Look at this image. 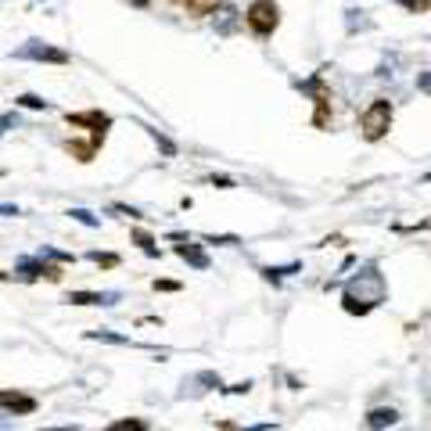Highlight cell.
Returning <instances> with one entry per match:
<instances>
[{
	"instance_id": "1",
	"label": "cell",
	"mask_w": 431,
	"mask_h": 431,
	"mask_svg": "<svg viewBox=\"0 0 431 431\" xmlns=\"http://www.w3.org/2000/svg\"><path fill=\"white\" fill-rule=\"evenodd\" d=\"M359 130H363L366 140H381L392 130V105L385 98L371 101V105H366V112L359 115Z\"/></svg>"
},
{
	"instance_id": "2",
	"label": "cell",
	"mask_w": 431,
	"mask_h": 431,
	"mask_svg": "<svg viewBox=\"0 0 431 431\" xmlns=\"http://www.w3.org/2000/svg\"><path fill=\"white\" fill-rule=\"evenodd\" d=\"M244 22H248L252 33L259 37H270L277 25H281V8L273 4V0H256V4L244 11Z\"/></svg>"
},
{
	"instance_id": "3",
	"label": "cell",
	"mask_w": 431,
	"mask_h": 431,
	"mask_svg": "<svg viewBox=\"0 0 431 431\" xmlns=\"http://www.w3.org/2000/svg\"><path fill=\"white\" fill-rule=\"evenodd\" d=\"M15 58H33V61H51V65H69V54L65 51H58L44 40H29L15 51Z\"/></svg>"
},
{
	"instance_id": "4",
	"label": "cell",
	"mask_w": 431,
	"mask_h": 431,
	"mask_svg": "<svg viewBox=\"0 0 431 431\" xmlns=\"http://www.w3.org/2000/svg\"><path fill=\"white\" fill-rule=\"evenodd\" d=\"M40 277H47V281H61V266L54 263H44V259H22L18 263V281H40Z\"/></svg>"
},
{
	"instance_id": "5",
	"label": "cell",
	"mask_w": 431,
	"mask_h": 431,
	"mask_svg": "<svg viewBox=\"0 0 431 431\" xmlns=\"http://www.w3.org/2000/svg\"><path fill=\"white\" fill-rule=\"evenodd\" d=\"M65 122H69V126H90V130H94V133H105L108 126H112V115H105V112H69L65 115Z\"/></svg>"
},
{
	"instance_id": "6",
	"label": "cell",
	"mask_w": 431,
	"mask_h": 431,
	"mask_svg": "<svg viewBox=\"0 0 431 431\" xmlns=\"http://www.w3.org/2000/svg\"><path fill=\"white\" fill-rule=\"evenodd\" d=\"M0 410L8 413H37V399L22 392H0Z\"/></svg>"
},
{
	"instance_id": "7",
	"label": "cell",
	"mask_w": 431,
	"mask_h": 431,
	"mask_svg": "<svg viewBox=\"0 0 431 431\" xmlns=\"http://www.w3.org/2000/svg\"><path fill=\"white\" fill-rule=\"evenodd\" d=\"M119 295L115 291H72L69 302L72 305H112Z\"/></svg>"
},
{
	"instance_id": "8",
	"label": "cell",
	"mask_w": 431,
	"mask_h": 431,
	"mask_svg": "<svg viewBox=\"0 0 431 431\" xmlns=\"http://www.w3.org/2000/svg\"><path fill=\"white\" fill-rule=\"evenodd\" d=\"M399 420V413L392 410V406H374L371 413H366V427L371 431H385V427H392Z\"/></svg>"
},
{
	"instance_id": "9",
	"label": "cell",
	"mask_w": 431,
	"mask_h": 431,
	"mask_svg": "<svg viewBox=\"0 0 431 431\" xmlns=\"http://www.w3.org/2000/svg\"><path fill=\"white\" fill-rule=\"evenodd\" d=\"M183 4V11H187L191 18H205V15H212L216 8H220V0H180Z\"/></svg>"
},
{
	"instance_id": "10",
	"label": "cell",
	"mask_w": 431,
	"mask_h": 431,
	"mask_svg": "<svg viewBox=\"0 0 431 431\" xmlns=\"http://www.w3.org/2000/svg\"><path fill=\"white\" fill-rule=\"evenodd\" d=\"M176 256L180 259H187L191 266H198V270H205L208 266V256L201 252V248H194V244H176Z\"/></svg>"
},
{
	"instance_id": "11",
	"label": "cell",
	"mask_w": 431,
	"mask_h": 431,
	"mask_svg": "<svg viewBox=\"0 0 431 431\" xmlns=\"http://www.w3.org/2000/svg\"><path fill=\"white\" fill-rule=\"evenodd\" d=\"M65 151L72 159H79V162H94V155H98L94 144H79V140H65Z\"/></svg>"
},
{
	"instance_id": "12",
	"label": "cell",
	"mask_w": 431,
	"mask_h": 431,
	"mask_svg": "<svg viewBox=\"0 0 431 431\" xmlns=\"http://www.w3.org/2000/svg\"><path fill=\"white\" fill-rule=\"evenodd\" d=\"M108 431H147V424H144L140 417H122V420H115Z\"/></svg>"
},
{
	"instance_id": "13",
	"label": "cell",
	"mask_w": 431,
	"mask_h": 431,
	"mask_svg": "<svg viewBox=\"0 0 431 431\" xmlns=\"http://www.w3.org/2000/svg\"><path fill=\"white\" fill-rule=\"evenodd\" d=\"M133 241L140 244V248H144L147 256H159V248H155V237H151V234H144V230H137V234H133Z\"/></svg>"
},
{
	"instance_id": "14",
	"label": "cell",
	"mask_w": 431,
	"mask_h": 431,
	"mask_svg": "<svg viewBox=\"0 0 431 431\" xmlns=\"http://www.w3.org/2000/svg\"><path fill=\"white\" fill-rule=\"evenodd\" d=\"M90 259H94L98 266H105V270H115L119 266V256H112V252H90Z\"/></svg>"
},
{
	"instance_id": "15",
	"label": "cell",
	"mask_w": 431,
	"mask_h": 431,
	"mask_svg": "<svg viewBox=\"0 0 431 431\" xmlns=\"http://www.w3.org/2000/svg\"><path fill=\"white\" fill-rule=\"evenodd\" d=\"M69 216H72V220H79V223H83V227H98V216H90V212H86V208H72V212H69Z\"/></svg>"
},
{
	"instance_id": "16",
	"label": "cell",
	"mask_w": 431,
	"mask_h": 431,
	"mask_svg": "<svg viewBox=\"0 0 431 431\" xmlns=\"http://www.w3.org/2000/svg\"><path fill=\"white\" fill-rule=\"evenodd\" d=\"M18 105H22V108H51V105H47L44 98H37V94H22Z\"/></svg>"
},
{
	"instance_id": "17",
	"label": "cell",
	"mask_w": 431,
	"mask_h": 431,
	"mask_svg": "<svg viewBox=\"0 0 431 431\" xmlns=\"http://www.w3.org/2000/svg\"><path fill=\"white\" fill-rule=\"evenodd\" d=\"M417 90H424V94H431V72H420V76H417Z\"/></svg>"
},
{
	"instance_id": "18",
	"label": "cell",
	"mask_w": 431,
	"mask_h": 431,
	"mask_svg": "<svg viewBox=\"0 0 431 431\" xmlns=\"http://www.w3.org/2000/svg\"><path fill=\"white\" fill-rule=\"evenodd\" d=\"M155 291H180L176 281H155Z\"/></svg>"
},
{
	"instance_id": "19",
	"label": "cell",
	"mask_w": 431,
	"mask_h": 431,
	"mask_svg": "<svg viewBox=\"0 0 431 431\" xmlns=\"http://www.w3.org/2000/svg\"><path fill=\"white\" fill-rule=\"evenodd\" d=\"M427 4H431V0H406L410 11H427Z\"/></svg>"
},
{
	"instance_id": "20",
	"label": "cell",
	"mask_w": 431,
	"mask_h": 431,
	"mask_svg": "<svg viewBox=\"0 0 431 431\" xmlns=\"http://www.w3.org/2000/svg\"><path fill=\"white\" fill-rule=\"evenodd\" d=\"M15 126V115H0V137H4V130Z\"/></svg>"
},
{
	"instance_id": "21",
	"label": "cell",
	"mask_w": 431,
	"mask_h": 431,
	"mask_svg": "<svg viewBox=\"0 0 431 431\" xmlns=\"http://www.w3.org/2000/svg\"><path fill=\"white\" fill-rule=\"evenodd\" d=\"M0 281H4V273H0Z\"/></svg>"
},
{
	"instance_id": "22",
	"label": "cell",
	"mask_w": 431,
	"mask_h": 431,
	"mask_svg": "<svg viewBox=\"0 0 431 431\" xmlns=\"http://www.w3.org/2000/svg\"><path fill=\"white\" fill-rule=\"evenodd\" d=\"M427 180H431V173H427Z\"/></svg>"
}]
</instances>
